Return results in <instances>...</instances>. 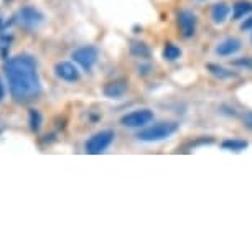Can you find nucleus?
I'll return each mask as SVG.
<instances>
[{
	"instance_id": "1",
	"label": "nucleus",
	"mask_w": 252,
	"mask_h": 252,
	"mask_svg": "<svg viewBox=\"0 0 252 252\" xmlns=\"http://www.w3.org/2000/svg\"><path fill=\"white\" fill-rule=\"evenodd\" d=\"M5 76L12 97L17 102H25L41 93V81L35 60L30 55H18L7 60Z\"/></svg>"
},
{
	"instance_id": "2",
	"label": "nucleus",
	"mask_w": 252,
	"mask_h": 252,
	"mask_svg": "<svg viewBox=\"0 0 252 252\" xmlns=\"http://www.w3.org/2000/svg\"><path fill=\"white\" fill-rule=\"evenodd\" d=\"M178 129L180 126L177 122H155L142 127L135 137L140 142H161L177 134Z\"/></svg>"
},
{
	"instance_id": "3",
	"label": "nucleus",
	"mask_w": 252,
	"mask_h": 252,
	"mask_svg": "<svg viewBox=\"0 0 252 252\" xmlns=\"http://www.w3.org/2000/svg\"><path fill=\"white\" fill-rule=\"evenodd\" d=\"M114 137H116V134H114V130H111V129L97 132V134L91 135L86 140V144H84V152L89 155H101L112 145Z\"/></svg>"
},
{
	"instance_id": "4",
	"label": "nucleus",
	"mask_w": 252,
	"mask_h": 252,
	"mask_svg": "<svg viewBox=\"0 0 252 252\" xmlns=\"http://www.w3.org/2000/svg\"><path fill=\"white\" fill-rule=\"evenodd\" d=\"M15 22L20 27L25 28V30L33 32V30L40 28L45 23V15L33 5H25V7H22L20 10L17 12Z\"/></svg>"
},
{
	"instance_id": "5",
	"label": "nucleus",
	"mask_w": 252,
	"mask_h": 252,
	"mask_svg": "<svg viewBox=\"0 0 252 252\" xmlns=\"http://www.w3.org/2000/svg\"><path fill=\"white\" fill-rule=\"evenodd\" d=\"M154 111H150V109H137V111H132L126 114V116H122L121 124L124 127H129V129H142V127L154 122Z\"/></svg>"
},
{
	"instance_id": "6",
	"label": "nucleus",
	"mask_w": 252,
	"mask_h": 252,
	"mask_svg": "<svg viewBox=\"0 0 252 252\" xmlns=\"http://www.w3.org/2000/svg\"><path fill=\"white\" fill-rule=\"evenodd\" d=\"M71 58H73L74 63H78L84 71H91L99 60V50L96 46H81V48L73 51Z\"/></svg>"
},
{
	"instance_id": "7",
	"label": "nucleus",
	"mask_w": 252,
	"mask_h": 252,
	"mask_svg": "<svg viewBox=\"0 0 252 252\" xmlns=\"http://www.w3.org/2000/svg\"><path fill=\"white\" fill-rule=\"evenodd\" d=\"M177 23H178V30H180V35L183 38H193L194 33H196V23H198V18L196 15L191 12V10H183L178 12L177 15Z\"/></svg>"
},
{
	"instance_id": "8",
	"label": "nucleus",
	"mask_w": 252,
	"mask_h": 252,
	"mask_svg": "<svg viewBox=\"0 0 252 252\" xmlns=\"http://www.w3.org/2000/svg\"><path fill=\"white\" fill-rule=\"evenodd\" d=\"M55 74L64 83H78L81 79V71L71 61H60L55 64Z\"/></svg>"
},
{
	"instance_id": "9",
	"label": "nucleus",
	"mask_w": 252,
	"mask_h": 252,
	"mask_svg": "<svg viewBox=\"0 0 252 252\" xmlns=\"http://www.w3.org/2000/svg\"><path fill=\"white\" fill-rule=\"evenodd\" d=\"M241 48H242V41L239 40V38L227 36L218 43V46L215 48V53L218 56H221V58H229V56L239 53Z\"/></svg>"
},
{
	"instance_id": "10",
	"label": "nucleus",
	"mask_w": 252,
	"mask_h": 252,
	"mask_svg": "<svg viewBox=\"0 0 252 252\" xmlns=\"http://www.w3.org/2000/svg\"><path fill=\"white\" fill-rule=\"evenodd\" d=\"M129 91V83L124 79H116V81H111L104 86L102 93L104 96L109 97V99H121L127 94Z\"/></svg>"
},
{
	"instance_id": "11",
	"label": "nucleus",
	"mask_w": 252,
	"mask_h": 252,
	"mask_svg": "<svg viewBox=\"0 0 252 252\" xmlns=\"http://www.w3.org/2000/svg\"><path fill=\"white\" fill-rule=\"evenodd\" d=\"M231 15V7L227 5L226 2H220V3H215L211 7V20L213 23L216 25H222L227 18Z\"/></svg>"
},
{
	"instance_id": "12",
	"label": "nucleus",
	"mask_w": 252,
	"mask_h": 252,
	"mask_svg": "<svg viewBox=\"0 0 252 252\" xmlns=\"http://www.w3.org/2000/svg\"><path fill=\"white\" fill-rule=\"evenodd\" d=\"M249 13H252V2H249V0H237L231 8L232 20H242Z\"/></svg>"
},
{
	"instance_id": "13",
	"label": "nucleus",
	"mask_w": 252,
	"mask_h": 252,
	"mask_svg": "<svg viewBox=\"0 0 252 252\" xmlns=\"http://www.w3.org/2000/svg\"><path fill=\"white\" fill-rule=\"evenodd\" d=\"M206 69L209 71V74H213V76H215V78L221 79V81L237 78V73H234V71L226 69L224 66L216 64V63H208V64H206Z\"/></svg>"
},
{
	"instance_id": "14",
	"label": "nucleus",
	"mask_w": 252,
	"mask_h": 252,
	"mask_svg": "<svg viewBox=\"0 0 252 252\" xmlns=\"http://www.w3.org/2000/svg\"><path fill=\"white\" fill-rule=\"evenodd\" d=\"M221 147L227 152H236V154H239V152H244L249 144H247V140H242V139H226L221 142Z\"/></svg>"
},
{
	"instance_id": "15",
	"label": "nucleus",
	"mask_w": 252,
	"mask_h": 252,
	"mask_svg": "<svg viewBox=\"0 0 252 252\" xmlns=\"http://www.w3.org/2000/svg\"><path fill=\"white\" fill-rule=\"evenodd\" d=\"M182 56V48L177 46L175 43H166L161 51V58L165 61H177Z\"/></svg>"
},
{
	"instance_id": "16",
	"label": "nucleus",
	"mask_w": 252,
	"mask_h": 252,
	"mask_svg": "<svg viewBox=\"0 0 252 252\" xmlns=\"http://www.w3.org/2000/svg\"><path fill=\"white\" fill-rule=\"evenodd\" d=\"M130 53L135 56V58H140V60H149L152 51L150 48L147 46L145 43H142V41H134V43L130 45Z\"/></svg>"
},
{
	"instance_id": "17",
	"label": "nucleus",
	"mask_w": 252,
	"mask_h": 252,
	"mask_svg": "<svg viewBox=\"0 0 252 252\" xmlns=\"http://www.w3.org/2000/svg\"><path fill=\"white\" fill-rule=\"evenodd\" d=\"M41 122H43V117H41L40 111H36V109H30V112H28V124H30V129L33 132H38L41 127Z\"/></svg>"
},
{
	"instance_id": "18",
	"label": "nucleus",
	"mask_w": 252,
	"mask_h": 252,
	"mask_svg": "<svg viewBox=\"0 0 252 252\" xmlns=\"http://www.w3.org/2000/svg\"><path fill=\"white\" fill-rule=\"evenodd\" d=\"M232 64H234L236 68L252 71V56H241V58H236L232 61Z\"/></svg>"
},
{
	"instance_id": "19",
	"label": "nucleus",
	"mask_w": 252,
	"mask_h": 252,
	"mask_svg": "<svg viewBox=\"0 0 252 252\" xmlns=\"http://www.w3.org/2000/svg\"><path fill=\"white\" fill-rule=\"evenodd\" d=\"M10 41H12V36L0 33V53H2V56H7V51L10 48Z\"/></svg>"
},
{
	"instance_id": "20",
	"label": "nucleus",
	"mask_w": 252,
	"mask_h": 252,
	"mask_svg": "<svg viewBox=\"0 0 252 252\" xmlns=\"http://www.w3.org/2000/svg\"><path fill=\"white\" fill-rule=\"evenodd\" d=\"M241 30L242 32H252V17L244 18V22L241 23Z\"/></svg>"
},
{
	"instance_id": "21",
	"label": "nucleus",
	"mask_w": 252,
	"mask_h": 252,
	"mask_svg": "<svg viewBox=\"0 0 252 252\" xmlns=\"http://www.w3.org/2000/svg\"><path fill=\"white\" fill-rule=\"evenodd\" d=\"M242 122H244L246 127H249V129H252V111L246 112L244 116H242Z\"/></svg>"
},
{
	"instance_id": "22",
	"label": "nucleus",
	"mask_w": 252,
	"mask_h": 252,
	"mask_svg": "<svg viewBox=\"0 0 252 252\" xmlns=\"http://www.w3.org/2000/svg\"><path fill=\"white\" fill-rule=\"evenodd\" d=\"M3 97H5V84H3L2 79H0V102L3 101Z\"/></svg>"
},
{
	"instance_id": "23",
	"label": "nucleus",
	"mask_w": 252,
	"mask_h": 252,
	"mask_svg": "<svg viewBox=\"0 0 252 252\" xmlns=\"http://www.w3.org/2000/svg\"><path fill=\"white\" fill-rule=\"evenodd\" d=\"M251 45H252V32H251Z\"/></svg>"
},
{
	"instance_id": "24",
	"label": "nucleus",
	"mask_w": 252,
	"mask_h": 252,
	"mask_svg": "<svg viewBox=\"0 0 252 252\" xmlns=\"http://www.w3.org/2000/svg\"><path fill=\"white\" fill-rule=\"evenodd\" d=\"M199 2H204V0H199Z\"/></svg>"
}]
</instances>
